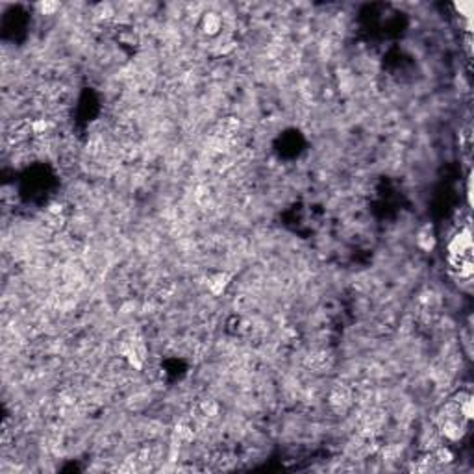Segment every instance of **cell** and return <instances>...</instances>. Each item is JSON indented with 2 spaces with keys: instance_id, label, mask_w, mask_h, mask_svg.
<instances>
[{
  "instance_id": "6da1fadb",
  "label": "cell",
  "mask_w": 474,
  "mask_h": 474,
  "mask_svg": "<svg viewBox=\"0 0 474 474\" xmlns=\"http://www.w3.org/2000/svg\"><path fill=\"white\" fill-rule=\"evenodd\" d=\"M200 28H202L206 36H217L222 30V17L219 13H215V11H208L200 19Z\"/></svg>"
},
{
  "instance_id": "7a4b0ae2",
  "label": "cell",
  "mask_w": 474,
  "mask_h": 474,
  "mask_svg": "<svg viewBox=\"0 0 474 474\" xmlns=\"http://www.w3.org/2000/svg\"><path fill=\"white\" fill-rule=\"evenodd\" d=\"M433 243H435V237H433V232L430 226H424L421 232H419V237H417V245L422 250H430V248L433 247Z\"/></svg>"
},
{
  "instance_id": "3957f363",
  "label": "cell",
  "mask_w": 474,
  "mask_h": 474,
  "mask_svg": "<svg viewBox=\"0 0 474 474\" xmlns=\"http://www.w3.org/2000/svg\"><path fill=\"white\" fill-rule=\"evenodd\" d=\"M226 283H228V274L219 272V274H215V276L210 280V289H211L215 295H219L220 291L226 287Z\"/></svg>"
},
{
  "instance_id": "277c9868",
  "label": "cell",
  "mask_w": 474,
  "mask_h": 474,
  "mask_svg": "<svg viewBox=\"0 0 474 474\" xmlns=\"http://www.w3.org/2000/svg\"><path fill=\"white\" fill-rule=\"evenodd\" d=\"M39 7H41V11L45 15H50L54 9L57 7V4H52V2H45V4H39Z\"/></svg>"
}]
</instances>
